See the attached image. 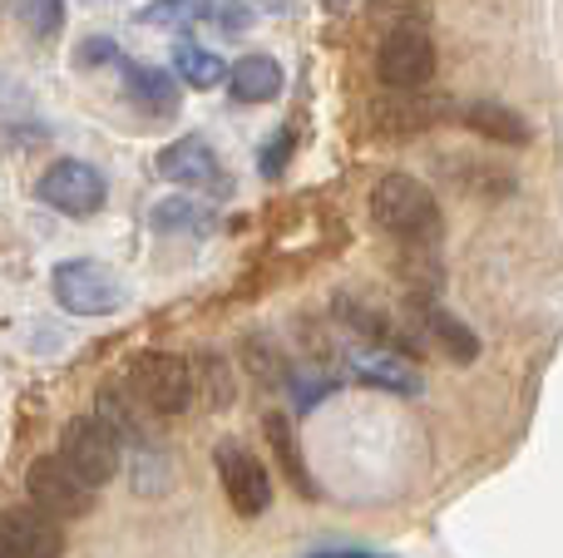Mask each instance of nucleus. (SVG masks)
<instances>
[{"mask_svg":"<svg viewBox=\"0 0 563 558\" xmlns=\"http://www.w3.org/2000/svg\"><path fill=\"white\" fill-rule=\"evenodd\" d=\"M174 69H178V79L194 89H218L228 79V59L208 45H188V40L174 45Z\"/></svg>","mask_w":563,"mask_h":558,"instance_id":"f3484780","label":"nucleus"},{"mask_svg":"<svg viewBox=\"0 0 563 558\" xmlns=\"http://www.w3.org/2000/svg\"><path fill=\"white\" fill-rule=\"evenodd\" d=\"M0 554L5 558H59L65 554L59 520L40 514L35 504H10V510H0Z\"/></svg>","mask_w":563,"mask_h":558,"instance_id":"9d476101","label":"nucleus"},{"mask_svg":"<svg viewBox=\"0 0 563 558\" xmlns=\"http://www.w3.org/2000/svg\"><path fill=\"white\" fill-rule=\"evenodd\" d=\"M35 198L65 217H95L109 198V183L95 164H85V158H59V164H49L45 174H40Z\"/></svg>","mask_w":563,"mask_h":558,"instance_id":"39448f33","label":"nucleus"},{"mask_svg":"<svg viewBox=\"0 0 563 558\" xmlns=\"http://www.w3.org/2000/svg\"><path fill=\"white\" fill-rule=\"evenodd\" d=\"M124 85H129V99H134V109H139V114H148V119H168V114H178V104H184L174 75H164V69L124 65Z\"/></svg>","mask_w":563,"mask_h":558,"instance_id":"4468645a","label":"nucleus"},{"mask_svg":"<svg viewBox=\"0 0 563 558\" xmlns=\"http://www.w3.org/2000/svg\"><path fill=\"white\" fill-rule=\"evenodd\" d=\"M460 124H465L470 134H479V138H495V144H515V148H525L529 138H534L529 119L519 114V109L499 104V99H470V104L460 109Z\"/></svg>","mask_w":563,"mask_h":558,"instance_id":"f8f14e48","label":"nucleus"},{"mask_svg":"<svg viewBox=\"0 0 563 558\" xmlns=\"http://www.w3.org/2000/svg\"><path fill=\"white\" fill-rule=\"evenodd\" d=\"M203 15V0H154V5H144V25H178V20H194Z\"/></svg>","mask_w":563,"mask_h":558,"instance_id":"4be33fe9","label":"nucleus"},{"mask_svg":"<svg viewBox=\"0 0 563 558\" xmlns=\"http://www.w3.org/2000/svg\"><path fill=\"white\" fill-rule=\"evenodd\" d=\"M228 85H233V99L238 104H273L287 85L282 65L273 55H243L233 69H228Z\"/></svg>","mask_w":563,"mask_h":558,"instance_id":"2eb2a0df","label":"nucleus"},{"mask_svg":"<svg viewBox=\"0 0 563 558\" xmlns=\"http://www.w3.org/2000/svg\"><path fill=\"white\" fill-rule=\"evenodd\" d=\"M119 59V45L109 35H89V40H79V49H75V65L79 69H95V65H114Z\"/></svg>","mask_w":563,"mask_h":558,"instance_id":"b1692460","label":"nucleus"},{"mask_svg":"<svg viewBox=\"0 0 563 558\" xmlns=\"http://www.w3.org/2000/svg\"><path fill=\"white\" fill-rule=\"evenodd\" d=\"M267 445H273V455L282 460V470H287V480L297 484L301 494H317V484H311V475H307V460H301V450H297V440H291V421L287 415H267Z\"/></svg>","mask_w":563,"mask_h":558,"instance_id":"a211bd4d","label":"nucleus"},{"mask_svg":"<svg viewBox=\"0 0 563 558\" xmlns=\"http://www.w3.org/2000/svg\"><path fill=\"white\" fill-rule=\"evenodd\" d=\"M371 217L380 233L400 243H435L440 237V203L416 174H386L371 188Z\"/></svg>","mask_w":563,"mask_h":558,"instance_id":"f257e3e1","label":"nucleus"},{"mask_svg":"<svg viewBox=\"0 0 563 558\" xmlns=\"http://www.w3.org/2000/svg\"><path fill=\"white\" fill-rule=\"evenodd\" d=\"M0 558H5V554H0Z\"/></svg>","mask_w":563,"mask_h":558,"instance_id":"a878e982","label":"nucleus"},{"mask_svg":"<svg viewBox=\"0 0 563 558\" xmlns=\"http://www.w3.org/2000/svg\"><path fill=\"white\" fill-rule=\"evenodd\" d=\"M371 119H376V129L386 138H406V134H420L426 124H435L440 109L430 104V94H410V89H396V94H386L376 109H371Z\"/></svg>","mask_w":563,"mask_h":558,"instance_id":"ddd939ff","label":"nucleus"},{"mask_svg":"<svg viewBox=\"0 0 563 558\" xmlns=\"http://www.w3.org/2000/svg\"><path fill=\"white\" fill-rule=\"evenodd\" d=\"M291 148H297V134H291V124H282V129H273V144L257 154V168H263L267 178H277L282 168H287V158H291Z\"/></svg>","mask_w":563,"mask_h":558,"instance_id":"5701e85b","label":"nucleus"},{"mask_svg":"<svg viewBox=\"0 0 563 558\" xmlns=\"http://www.w3.org/2000/svg\"><path fill=\"white\" fill-rule=\"evenodd\" d=\"M420 312H426V332L435 336L440 351H445L450 361H460V366L475 361V356H479V336L470 332V326L460 322V316H450L445 306H420Z\"/></svg>","mask_w":563,"mask_h":558,"instance_id":"dca6fc26","label":"nucleus"},{"mask_svg":"<svg viewBox=\"0 0 563 558\" xmlns=\"http://www.w3.org/2000/svg\"><path fill=\"white\" fill-rule=\"evenodd\" d=\"M158 174L178 188H198V193H233V178L203 134H178L174 144L158 148Z\"/></svg>","mask_w":563,"mask_h":558,"instance_id":"6e6552de","label":"nucleus"},{"mask_svg":"<svg viewBox=\"0 0 563 558\" xmlns=\"http://www.w3.org/2000/svg\"><path fill=\"white\" fill-rule=\"evenodd\" d=\"M376 75L386 89H426L435 75V45L426 30H390L376 49Z\"/></svg>","mask_w":563,"mask_h":558,"instance_id":"1a4fd4ad","label":"nucleus"},{"mask_svg":"<svg viewBox=\"0 0 563 558\" xmlns=\"http://www.w3.org/2000/svg\"><path fill=\"white\" fill-rule=\"evenodd\" d=\"M15 25L35 40H55L65 30V0H5Z\"/></svg>","mask_w":563,"mask_h":558,"instance_id":"6ab92c4d","label":"nucleus"},{"mask_svg":"<svg viewBox=\"0 0 563 558\" xmlns=\"http://www.w3.org/2000/svg\"><path fill=\"white\" fill-rule=\"evenodd\" d=\"M154 227L158 233H208L213 213H208L198 198H164V203L154 208Z\"/></svg>","mask_w":563,"mask_h":558,"instance_id":"aec40b11","label":"nucleus"},{"mask_svg":"<svg viewBox=\"0 0 563 558\" xmlns=\"http://www.w3.org/2000/svg\"><path fill=\"white\" fill-rule=\"evenodd\" d=\"M351 376L361 386H376V391H390V395H420L426 381L420 371L406 361L400 351H386V346H366V351L351 356Z\"/></svg>","mask_w":563,"mask_h":558,"instance_id":"9b49d317","label":"nucleus"},{"mask_svg":"<svg viewBox=\"0 0 563 558\" xmlns=\"http://www.w3.org/2000/svg\"><path fill=\"white\" fill-rule=\"evenodd\" d=\"M188 371H194V391L203 386L213 405H233V376H228V361H223V356L203 351V356H198V366L188 361Z\"/></svg>","mask_w":563,"mask_h":558,"instance_id":"412c9836","label":"nucleus"},{"mask_svg":"<svg viewBox=\"0 0 563 558\" xmlns=\"http://www.w3.org/2000/svg\"><path fill=\"white\" fill-rule=\"evenodd\" d=\"M321 5H327V10H341V5H346V0H321Z\"/></svg>","mask_w":563,"mask_h":558,"instance_id":"393cba45","label":"nucleus"},{"mask_svg":"<svg viewBox=\"0 0 563 558\" xmlns=\"http://www.w3.org/2000/svg\"><path fill=\"white\" fill-rule=\"evenodd\" d=\"M25 494L40 514H49V520H85V514L95 510V490H89L59 455H40V460L30 465Z\"/></svg>","mask_w":563,"mask_h":558,"instance_id":"423d86ee","label":"nucleus"},{"mask_svg":"<svg viewBox=\"0 0 563 558\" xmlns=\"http://www.w3.org/2000/svg\"><path fill=\"white\" fill-rule=\"evenodd\" d=\"M49 292L69 316H114L124 306V282L95 257H69L49 272Z\"/></svg>","mask_w":563,"mask_h":558,"instance_id":"7ed1b4c3","label":"nucleus"},{"mask_svg":"<svg viewBox=\"0 0 563 558\" xmlns=\"http://www.w3.org/2000/svg\"><path fill=\"white\" fill-rule=\"evenodd\" d=\"M59 460H65L89 490H99V484H109L119 475L124 450H119V440L109 435V425L99 421V415H75V421L59 431Z\"/></svg>","mask_w":563,"mask_h":558,"instance_id":"20e7f679","label":"nucleus"},{"mask_svg":"<svg viewBox=\"0 0 563 558\" xmlns=\"http://www.w3.org/2000/svg\"><path fill=\"white\" fill-rule=\"evenodd\" d=\"M218 480H223V494L243 520H257V514L273 510V480H267V465L247 450L243 440H223L213 450Z\"/></svg>","mask_w":563,"mask_h":558,"instance_id":"0eeeda50","label":"nucleus"},{"mask_svg":"<svg viewBox=\"0 0 563 558\" xmlns=\"http://www.w3.org/2000/svg\"><path fill=\"white\" fill-rule=\"evenodd\" d=\"M129 395L134 405H144L148 415H184L194 405V371H188L184 356L174 351H148L129 366Z\"/></svg>","mask_w":563,"mask_h":558,"instance_id":"f03ea898","label":"nucleus"}]
</instances>
